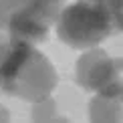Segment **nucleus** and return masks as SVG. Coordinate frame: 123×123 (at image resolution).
Here are the masks:
<instances>
[{
  "instance_id": "7",
  "label": "nucleus",
  "mask_w": 123,
  "mask_h": 123,
  "mask_svg": "<svg viewBox=\"0 0 123 123\" xmlns=\"http://www.w3.org/2000/svg\"><path fill=\"white\" fill-rule=\"evenodd\" d=\"M95 2H105V0H95Z\"/></svg>"
},
{
  "instance_id": "6",
  "label": "nucleus",
  "mask_w": 123,
  "mask_h": 123,
  "mask_svg": "<svg viewBox=\"0 0 123 123\" xmlns=\"http://www.w3.org/2000/svg\"><path fill=\"white\" fill-rule=\"evenodd\" d=\"M121 101H123V89H121Z\"/></svg>"
},
{
  "instance_id": "5",
  "label": "nucleus",
  "mask_w": 123,
  "mask_h": 123,
  "mask_svg": "<svg viewBox=\"0 0 123 123\" xmlns=\"http://www.w3.org/2000/svg\"><path fill=\"white\" fill-rule=\"evenodd\" d=\"M107 8H109L111 16H113V24L117 30H123V0H105Z\"/></svg>"
},
{
  "instance_id": "1",
  "label": "nucleus",
  "mask_w": 123,
  "mask_h": 123,
  "mask_svg": "<svg viewBox=\"0 0 123 123\" xmlns=\"http://www.w3.org/2000/svg\"><path fill=\"white\" fill-rule=\"evenodd\" d=\"M57 87V73L32 43L8 37L0 43V91L40 103Z\"/></svg>"
},
{
  "instance_id": "2",
  "label": "nucleus",
  "mask_w": 123,
  "mask_h": 123,
  "mask_svg": "<svg viewBox=\"0 0 123 123\" xmlns=\"http://www.w3.org/2000/svg\"><path fill=\"white\" fill-rule=\"evenodd\" d=\"M115 24L105 2L79 0L61 10L57 18V37L73 49L97 47L113 32Z\"/></svg>"
},
{
  "instance_id": "3",
  "label": "nucleus",
  "mask_w": 123,
  "mask_h": 123,
  "mask_svg": "<svg viewBox=\"0 0 123 123\" xmlns=\"http://www.w3.org/2000/svg\"><path fill=\"white\" fill-rule=\"evenodd\" d=\"M65 0H0V30L28 43L47 40Z\"/></svg>"
},
{
  "instance_id": "4",
  "label": "nucleus",
  "mask_w": 123,
  "mask_h": 123,
  "mask_svg": "<svg viewBox=\"0 0 123 123\" xmlns=\"http://www.w3.org/2000/svg\"><path fill=\"white\" fill-rule=\"evenodd\" d=\"M121 67L123 61L109 59L103 50H89L77 63V81L87 91H97L107 97H121Z\"/></svg>"
}]
</instances>
